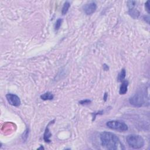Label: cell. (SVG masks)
Instances as JSON below:
<instances>
[{
  "mask_svg": "<svg viewBox=\"0 0 150 150\" xmlns=\"http://www.w3.org/2000/svg\"><path fill=\"white\" fill-rule=\"evenodd\" d=\"M101 144L110 150H123L125 149L116 135L110 132H103L100 134Z\"/></svg>",
  "mask_w": 150,
  "mask_h": 150,
  "instance_id": "obj_1",
  "label": "cell"
},
{
  "mask_svg": "<svg viewBox=\"0 0 150 150\" xmlns=\"http://www.w3.org/2000/svg\"><path fill=\"white\" fill-rule=\"evenodd\" d=\"M126 140L129 146L134 149H140L144 145V140L139 135H128L126 138Z\"/></svg>",
  "mask_w": 150,
  "mask_h": 150,
  "instance_id": "obj_2",
  "label": "cell"
},
{
  "mask_svg": "<svg viewBox=\"0 0 150 150\" xmlns=\"http://www.w3.org/2000/svg\"><path fill=\"white\" fill-rule=\"evenodd\" d=\"M129 101L131 105L136 106V107H141L146 103V98L144 94L141 92H138L130 97L129 99Z\"/></svg>",
  "mask_w": 150,
  "mask_h": 150,
  "instance_id": "obj_3",
  "label": "cell"
},
{
  "mask_svg": "<svg viewBox=\"0 0 150 150\" xmlns=\"http://www.w3.org/2000/svg\"><path fill=\"white\" fill-rule=\"evenodd\" d=\"M108 128L112 130H115L120 131H126L128 130V126L123 121L113 120L109 121L106 123Z\"/></svg>",
  "mask_w": 150,
  "mask_h": 150,
  "instance_id": "obj_4",
  "label": "cell"
},
{
  "mask_svg": "<svg viewBox=\"0 0 150 150\" xmlns=\"http://www.w3.org/2000/svg\"><path fill=\"white\" fill-rule=\"evenodd\" d=\"M6 98L8 102L11 105L15 107H18L21 105V100L19 97L14 94H7L6 95Z\"/></svg>",
  "mask_w": 150,
  "mask_h": 150,
  "instance_id": "obj_5",
  "label": "cell"
},
{
  "mask_svg": "<svg viewBox=\"0 0 150 150\" xmlns=\"http://www.w3.org/2000/svg\"><path fill=\"white\" fill-rule=\"evenodd\" d=\"M97 5L95 3L92 2L84 5L83 6L84 12L87 15H91L93 14L96 11Z\"/></svg>",
  "mask_w": 150,
  "mask_h": 150,
  "instance_id": "obj_6",
  "label": "cell"
},
{
  "mask_svg": "<svg viewBox=\"0 0 150 150\" xmlns=\"http://www.w3.org/2000/svg\"><path fill=\"white\" fill-rule=\"evenodd\" d=\"M128 82L127 81H123L122 84L121 85L120 87V91L119 93L120 94H125L127 92V89H128Z\"/></svg>",
  "mask_w": 150,
  "mask_h": 150,
  "instance_id": "obj_7",
  "label": "cell"
},
{
  "mask_svg": "<svg viewBox=\"0 0 150 150\" xmlns=\"http://www.w3.org/2000/svg\"><path fill=\"white\" fill-rule=\"evenodd\" d=\"M54 97V95L50 92H47L41 96V98L43 100H51Z\"/></svg>",
  "mask_w": 150,
  "mask_h": 150,
  "instance_id": "obj_8",
  "label": "cell"
},
{
  "mask_svg": "<svg viewBox=\"0 0 150 150\" xmlns=\"http://www.w3.org/2000/svg\"><path fill=\"white\" fill-rule=\"evenodd\" d=\"M51 136H52V134L50 132L49 128H48V126H47V127L45 130L44 136H43V139H44L45 141L47 142H50V137H51Z\"/></svg>",
  "mask_w": 150,
  "mask_h": 150,
  "instance_id": "obj_9",
  "label": "cell"
},
{
  "mask_svg": "<svg viewBox=\"0 0 150 150\" xmlns=\"http://www.w3.org/2000/svg\"><path fill=\"white\" fill-rule=\"evenodd\" d=\"M129 14L134 18H137L139 17L140 12L137 10H135L134 8L129 9Z\"/></svg>",
  "mask_w": 150,
  "mask_h": 150,
  "instance_id": "obj_10",
  "label": "cell"
},
{
  "mask_svg": "<svg viewBox=\"0 0 150 150\" xmlns=\"http://www.w3.org/2000/svg\"><path fill=\"white\" fill-rule=\"evenodd\" d=\"M70 6V4L69 3V2L67 1L66 2V3H64V5L63 6V8H62V15H65L68 12Z\"/></svg>",
  "mask_w": 150,
  "mask_h": 150,
  "instance_id": "obj_11",
  "label": "cell"
},
{
  "mask_svg": "<svg viewBox=\"0 0 150 150\" xmlns=\"http://www.w3.org/2000/svg\"><path fill=\"white\" fill-rule=\"evenodd\" d=\"M126 70L124 69H123L121 70L120 73L119 75L118 79L119 80V81H121V82L124 81V79H125V77H126Z\"/></svg>",
  "mask_w": 150,
  "mask_h": 150,
  "instance_id": "obj_12",
  "label": "cell"
},
{
  "mask_svg": "<svg viewBox=\"0 0 150 150\" xmlns=\"http://www.w3.org/2000/svg\"><path fill=\"white\" fill-rule=\"evenodd\" d=\"M62 22H63V19H61V18H59V19L56 21V22L55 23V29L56 30V31H57V30L59 29L60 27H61L62 25Z\"/></svg>",
  "mask_w": 150,
  "mask_h": 150,
  "instance_id": "obj_13",
  "label": "cell"
},
{
  "mask_svg": "<svg viewBox=\"0 0 150 150\" xmlns=\"http://www.w3.org/2000/svg\"><path fill=\"white\" fill-rule=\"evenodd\" d=\"M92 102L91 100H88V99H86V100H83L82 101H79V103L80 105H89Z\"/></svg>",
  "mask_w": 150,
  "mask_h": 150,
  "instance_id": "obj_14",
  "label": "cell"
},
{
  "mask_svg": "<svg viewBox=\"0 0 150 150\" xmlns=\"http://www.w3.org/2000/svg\"><path fill=\"white\" fill-rule=\"evenodd\" d=\"M149 4H150V1H148L146 2V3L145 4V10L148 12V13H149Z\"/></svg>",
  "mask_w": 150,
  "mask_h": 150,
  "instance_id": "obj_15",
  "label": "cell"
},
{
  "mask_svg": "<svg viewBox=\"0 0 150 150\" xmlns=\"http://www.w3.org/2000/svg\"><path fill=\"white\" fill-rule=\"evenodd\" d=\"M107 93H106L105 94V97H104V99H105V100L106 101V99H107Z\"/></svg>",
  "mask_w": 150,
  "mask_h": 150,
  "instance_id": "obj_16",
  "label": "cell"
}]
</instances>
